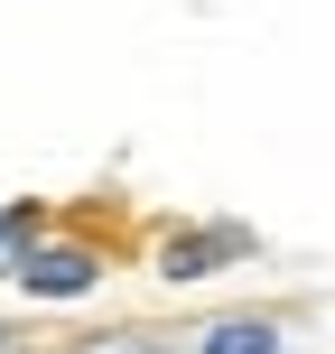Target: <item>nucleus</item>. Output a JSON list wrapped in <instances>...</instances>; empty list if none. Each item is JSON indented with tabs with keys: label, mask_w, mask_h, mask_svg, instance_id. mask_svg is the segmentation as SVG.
Segmentation results:
<instances>
[{
	"label": "nucleus",
	"mask_w": 335,
	"mask_h": 354,
	"mask_svg": "<svg viewBox=\"0 0 335 354\" xmlns=\"http://www.w3.org/2000/svg\"><path fill=\"white\" fill-rule=\"evenodd\" d=\"M10 280L28 289V299L66 308V299H84V289H103V252H93V243H28Z\"/></svg>",
	"instance_id": "1"
},
{
	"label": "nucleus",
	"mask_w": 335,
	"mask_h": 354,
	"mask_svg": "<svg viewBox=\"0 0 335 354\" xmlns=\"http://www.w3.org/2000/svg\"><path fill=\"white\" fill-rule=\"evenodd\" d=\"M233 261H251L242 224H186V233L159 243V280L168 289H195V280H214V270H233Z\"/></svg>",
	"instance_id": "2"
},
{
	"label": "nucleus",
	"mask_w": 335,
	"mask_h": 354,
	"mask_svg": "<svg viewBox=\"0 0 335 354\" xmlns=\"http://www.w3.org/2000/svg\"><path fill=\"white\" fill-rule=\"evenodd\" d=\"M186 345H195V354H280L289 326H280V317H214V326H195Z\"/></svg>",
	"instance_id": "3"
},
{
	"label": "nucleus",
	"mask_w": 335,
	"mask_h": 354,
	"mask_svg": "<svg viewBox=\"0 0 335 354\" xmlns=\"http://www.w3.org/2000/svg\"><path fill=\"white\" fill-rule=\"evenodd\" d=\"M28 243H37V205L19 196V205H0V280L19 270V252H28Z\"/></svg>",
	"instance_id": "4"
},
{
	"label": "nucleus",
	"mask_w": 335,
	"mask_h": 354,
	"mask_svg": "<svg viewBox=\"0 0 335 354\" xmlns=\"http://www.w3.org/2000/svg\"><path fill=\"white\" fill-rule=\"evenodd\" d=\"M75 354H177V336H149V326H122V336H93Z\"/></svg>",
	"instance_id": "5"
},
{
	"label": "nucleus",
	"mask_w": 335,
	"mask_h": 354,
	"mask_svg": "<svg viewBox=\"0 0 335 354\" xmlns=\"http://www.w3.org/2000/svg\"><path fill=\"white\" fill-rule=\"evenodd\" d=\"M0 354H28V326H10V317H0Z\"/></svg>",
	"instance_id": "6"
}]
</instances>
